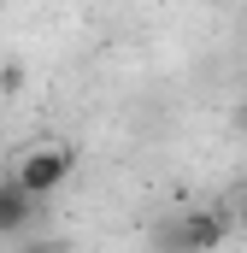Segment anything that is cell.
Listing matches in <instances>:
<instances>
[{
	"label": "cell",
	"mask_w": 247,
	"mask_h": 253,
	"mask_svg": "<svg viewBox=\"0 0 247 253\" xmlns=\"http://www.w3.org/2000/svg\"><path fill=\"white\" fill-rule=\"evenodd\" d=\"M0 12H6V0H0Z\"/></svg>",
	"instance_id": "cell-7"
},
{
	"label": "cell",
	"mask_w": 247,
	"mask_h": 253,
	"mask_svg": "<svg viewBox=\"0 0 247 253\" xmlns=\"http://www.w3.org/2000/svg\"><path fill=\"white\" fill-rule=\"evenodd\" d=\"M230 224H236V230L247 236V194H242V206H236V218H230Z\"/></svg>",
	"instance_id": "cell-4"
},
{
	"label": "cell",
	"mask_w": 247,
	"mask_h": 253,
	"mask_svg": "<svg viewBox=\"0 0 247 253\" xmlns=\"http://www.w3.org/2000/svg\"><path fill=\"white\" fill-rule=\"evenodd\" d=\"M71 171H77V153H71L65 141L30 147V153H18V165H12L18 189L30 194V200H47V194H59L65 183H71Z\"/></svg>",
	"instance_id": "cell-2"
},
{
	"label": "cell",
	"mask_w": 247,
	"mask_h": 253,
	"mask_svg": "<svg viewBox=\"0 0 247 253\" xmlns=\"http://www.w3.org/2000/svg\"><path fill=\"white\" fill-rule=\"evenodd\" d=\"M230 236V212L224 206H188L177 218H165L153 230V253H218Z\"/></svg>",
	"instance_id": "cell-1"
},
{
	"label": "cell",
	"mask_w": 247,
	"mask_h": 253,
	"mask_svg": "<svg viewBox=\"0 0 247 253\" xmlns=\"http://www.w3.org/2000/svg\"><path fill=\"white\" fill-rule=\"evenodd\" d=\"M36 212H41V200H30V194L18 189V177L6 171V177H0V236H6V242L24 236V230L36 224Z\"/></svg>",
	"instance_id": "cell-3"
},
{
	"label": "cell",
	"mask_w": 247,
	"mask_h": 253,
	"mask_svg": "<svg viewBox=\"0 0 247 253\" xmlns=\"http://www.w3.org/2000/svg\"><path fill=\"white\" fill-rule=\"evenodd\" d=\"M24 253H65V248H59V242H30Z\"/></svg>",
	"instance_id": "cell-5"
},
{
	"label": "cell",
	"mask_w": 247,
	"mask_h": 253,
	"mask_svg": "<svg viewBox=\"0 0 247 253\" xmlns=\"http://www.w3.org/2000/svg\"><path fill=\"white\" fill-rule=\"evenodd\" d=\"M236 124H242V129H247V100H242V112H236Z\"/></svg>",
	"instance_id": "cell-6"
}]
</instances>
